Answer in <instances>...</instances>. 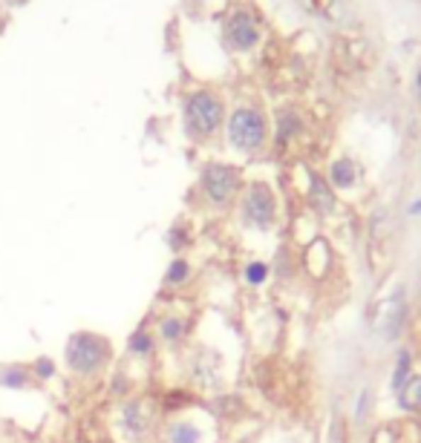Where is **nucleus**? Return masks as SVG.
Instances as JSON below:
<instances>
[{
	"label": "nucleus",
	"instance_id": "17",
	"mask_svg": "<svg viewBox=\"0 0 421 443\" xmlns=\"http://www.w3.org/2000/svg\"><path fill=\"white\" fill-rule=\"evenodd\" d=\"M153 348V343H150V337L145 334V331H136L133 337H130V351H136V354H147Z\"/></svg>",
	"mask_w": 421,
	"mask_h": 443
},
{
	"label": "nucleus",
	"instance_id": "20",
	"mask_svg": "<svg viewBox=\"0 0 421 443\" xmlns=\"http://www.w3.org/2000/svg\"><path fill=\"white\" fill-rule=\"evenodd\" d=\"M418 84H421V75H418Z\"/></svg>",
	"mask_w": 421,
	"mask_h": 443
},
{
	"label": "nucleus",
	"instance_id": "10",
	"mask_svg": "<svg viewBox=\"0 0 421 443\" xmlns=\"http://www.w3.org/2000/svg\"><path fill=\"white\" fill-rule=\"evenodd\" d=\"M398 403L404 409H421V377H410L401 391H398Z\"/></svg>",
	"mask_w": 421,
	"mask_h": 443
},
{
	"label": "nucleus",
	"instance_id": "1",
	"mask_svg": "<svg viewBox=\"0 0 421 443\" xmlns=\"http://www.w3.org/2000/svg\"><path fill=\"white\" fill-rule=\"evenodd\" d=\"M64 357L72 374L90 377L96 372H101L110 360V343L93 331H75L67 345H64Z\"/></svg>",
	"mask_w": 421,
	"mask_h": 443
},
{
	"label": "nucleus",
	"instance_id": "5",
	"mask_svg": "<svg viewBox=\"0 0 421 443\" xmlns=\"http://www.w3.org/2000/svg\"><path fill=\"white\" fill-rule=\"evenodd\" d=\"M245 219L254 228H269L274 219V196L263 182H254L245 196Z\"/></svg>",
	"mask_w": 421,
	"mask_h": 443
},
{
	"label": "nucleus",
	"instance_id": "7",
	"mask_svg": "<svg viewBox=\"0 0 421 443\" xmlns=\"http://www.w3.org/2000/svg\"><path fill=\"white\" fill-rule=\"evenodd\" d=\"M121 423H124V432H128L130 437H142L150 429V415L145 412V403L142 401H130L128 406H124Z\"/></svg>",
	"mask_w": 421,
	"mask_h": 443
},
{
	"label": "nucleus",
	"instance_id": "9",
	"mask_svg": "<svg viewBox=\"0 0 421 443\" xmlns=\"http://www.w3.org/2000/svg\"><path fill=\"white\" fill-rule=\"evenodd\" d=\"M332 182L338 185V188H352L355 185V179H358V170H355V164L349 161V159H338L332 164Z\"/></svg>",
	"mask_w": 421,
	"mask_h": 443
},
{
	"label": "nucleus",
	"instance_id": "4",
	"mask_svg": "<svg viewBox=\"0 0 421 443\" xmlns=\"http://www.w3.org/2000/svg\"><path fill=\"white\" fill-rule=\"evenodd\" d=\"M237 182H240V173L228 164H208L202 173V188L214 205L231 202V196L237 193Z\"/></svg>",
	"mask_w": 421,
	"mask_h": 443
},
{
	"label": "nucleus",
	"instance_id": "13",
	"mask_svg": "<svg viewBox=\"0 0 421 443\" xmlns=\"http://www.w3.org/2000/svg\"><path fill=\"white\" fill-rule=\"evenodd\" d=\"M196 440H199V432L191 423H176L171 429V443H196Z\"/></svg>",
	"mask_w": 421,
	"mask_h": 443
},
{
	"label": "nucleus",
	"instance_id": "2",
	"mask_svg": "<svg viewBox=\"0 0 421 443\" xmlns=\"http://www.w3.org/2000/svg\"><path fill=\"white\" fill-rule=\"evenodd\" d=\"M266 118L257 110H237L228 121V139L237 150H257L266 142Z\"/></svg>",
	"mask_w": 421,
	"mask_h": 443
},
{
	"label": "nucleus",
	"instance_id": "12",
	"mask_svg": "<svg viewBox=\"0 0 421 443\" xmlns=\"http://www.w3.org/2000/svg\"><path fill=\"white\" fill-rule=\"evenodd\" d=\"M29 372H32V380H52L55 377V363L50 357H38Z\"/></svg>",
	"mask_w": 421,
	"mask_h": 443
},
{
	"label": "nucleus",
	"instance_id": "16",
	"mask_svg": "<svg viewBox=\"0 0 421 443\" xmlns=\"http://www.w3.org/2000/svg\"><path fill=\"white\" fill-rule=\"evenodd\" d=\"M182 331H185V326H182V320H176V317L162 323V337H164V340H179Z\"/></svg>",
	"mask_w": 421,
	"mask_h": 443
},
{
	"label": "nucleus",
	"instance_id": "8",
	"mask_svg": "<svg viewBox=\"0 0 421 443\" xmlns=\"http://www.w3.org/2000/svg\"><path fill=\"white\" fill-rule=\"evenodd\" d=\"M29 380H32L29 366H21V363L0 366V386H4V389H26Z\"/></svg>",
	"mask_w": 421,
	"mask_h": 443
},
{
	"label": "nucleus",
	"instance_id": "19",
	"mask_svg": "<svg viewBox=\"0 0 421 443\" xmlns=\"http://www.w3.org/2000/svg\"><path fill=\"white\" fill-rule=\"evenodd\" d=\"M412 213H421V202H415V205H412Z\"/></svg>",
	"mask_w": 421,
	"mask_h": 443
},
{
	"label": "nucleus",
	"instance_id": "14",
	"mask_svg": "<svg viewBox=\"0 0 421 443\" xmlns=\"http://www.w3.org/2000/svg\"><path fill=\"white\" fill-rule=\"evenodd\" d=\"M266 277H269V265H266V262H251L248 268H245V280H248L251 285L266 282Z\"/></svg>",
	"mask_w": 421,
	"mask_h": 443
},
{
	"label": "nucleus",
	"instance_id": "11",
	"mask_svg": "<svg viewBox=\"0 0 421 443\" xmlns=\"http://www.w3.org/2000/svg\"><path fill=\"white\" fill-rule=\"evenodd\" d=\"M312 185H315V193H312V199H315V205L326 213V210H332L335 207V199L329 196V190H326V185L318 179V176H312Z\"/></svg>",
	"mask_w": 421,
	"mask_h": 443
},
{
	"label": "nucleus",
	"instance_id": "15",
	"mask_svg": "<svg viewBox=\"0 0 421 443\" xmlns=\"http://www.w3.org/2000/svg\"><path fill=\"white\" fill-rule=\"evenodd\" d=\"M410 380V354H401V360L395 366V374H393V389L401 391V386Z\"/></svg>",
	"mask_w": 421,
	"mask_h": 443
},
{
	"label": "nucleus",
	"instance_id": "6",
	"mask_svg": "<svg viewBox=\"0 0 421 443\" xmlns=\"http://www.w3.org/2000/svg\"><path fill=\"white\" fill-rule=\"evenodd\" d=\"M225 38H228V43H231L234 50H251L260 40V32H257L254 21H251V15L237 12L228 21V26H225Z\"/></svg>",
	"mask_w": 421,
	"mask_h": 443
},
{
	"label": "nucleus",
	"instance_id": "3",
	"mask_svg": "<svg viewBox=\"0 0 421 443\" xmlns=\"http://www.w3.org/2000/svg\"><path fill=\"white\" fill-rule=\"evenodd\" d=\"M185 115H188L191 132H196V136H211L223 121V101L211 93H196L188 98Z\"/></svg>",
	"mask_w": 421,
	"mask_h": 443
},
{
	"label": "nucleus",
	"instance_id": "18",
	"mask_svg": "<svg viewBox=\"0 0 421 443\" xmlns=\"http://www.w3.org/2000/svg\"><path fill=\"white\" fill-rule=\"evenodd\" d=\"M188 277V262L185 259H176L171 268H167V282H182Z\"/></svg>",
	"mask_w": 421,
	"mask_h": 443
}]
</instances>
